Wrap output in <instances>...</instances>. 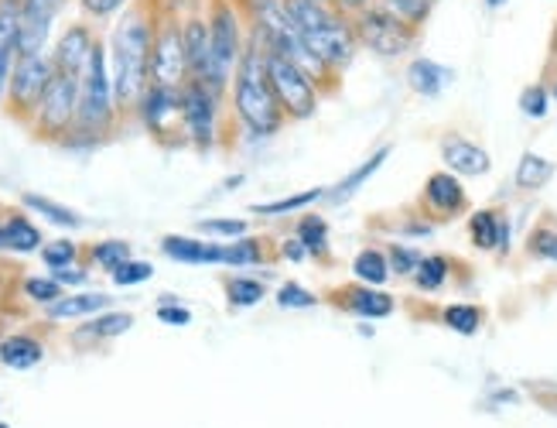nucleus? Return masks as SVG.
I'll return each mask as SVG.
<instances>
[{"label":"nucleus","instance_id":"1","mask_svg":"<svg viewBox=\"0 0 557 428\" xmlns=\"http://www.w3.org/2000/svg\"><path fill=\"white\" fill-rule=\"evenodd\" d=\"M154 25L151 0H137L120 17V25L110 38V80L120 121L137 113L144 93L151 86V56H154Z\"/></svg>","mask_w":557,"mask_h":428},{"label":"nucleus","instance_id":"2","mask_svg":"<svg viewBox=\"0 0 557 428\" xmlns=\"http://www.w3.org/2000/svg\"><path fill=\"white\" fill-rule=\"evenodd\" d=\"M230 103L236 121L244 124V131L250 137H274L287 117L274 97V86L268 76V59H263V41L260 38H247L244 59H239L236 73H233V89H230Z\"/></svg>","mask_w":557,"mask_h":428},{"label":"nucleus","instance_id":"3","mask_svg":"<svg viewBox=\"0 0 557 428\" xmlns=\"http://www.w3.org/2000/svg\"><path fill=\"white\" fill-rule=\"evenodd\" d=\"M284 8L298 25L301 38L308 41V49L322 59L329 73L343 76L359 49L352 17L335 4H322V0H284Z\"/></svg>","mask_w":557,"mask_h":428},{"label":"nucleus","instance_id":"4","mask_svg":"<svg viewBox=\"0 0 557 428\" xmlns=\"http://www.w3.org/2000/svg\"><path fill=\"white\" fill-rule=\"evenodd\" d=\"M116 100H113V80H110V62L103 41H96L89 56V65L79 80V113H76V131L62 148H96L107 145L116 131Z\"/></svg>","mask_w":557,"mask_h":428},{"label":"nucleus","instance_id":"5","mask_svg":"<svg viewBox=\"0 0 557 428\" xmlns=\"http://www.w3.org/2000/svg\"><path fill=\"white\" fill-rule=\"evenodd\" d=\"M247 38H244V25H239V14L230 0H215L212 14H209V73H206V86L212 93L226 97V86L236 73L239 59H244Z\"/></svg>","mask_w":557,"mask_h":428},{"label":"nucleus","instance_id":"6","mask_svg":"<svg viewBox=\"0 0 557 428\" xmlns=\"http://www.w3.org/2000/svg\"><path fill=\"white\" fill-rule=\"evenodd\" d=\"M352 28H356V41L367 52H373L376 59H404L414 45L421 41V28H414L410 21L397 17L394 11H386L380 4L362 8L359 14H352Z\"/></svg>","mask_w":557,"mask_h":428},{"label":"nucleus","instance_id":"7","mask_svg":"<svg viewBox=\"0 0 557 428\" xmlns=\"http://www.w3.org/2000/svg\"><path fill=\"white\" fill-rule=\"evenodd\" d=\"M263 59H268V76L274 86V97H277L287 121H311V117L319 113L322 89L314 86V80L298 62H290L287 56L268 49V45H263Z\"/></svg>","mask_w":557,"mask_h":428},{"label":"nucleus","instance_id":"8","mask_svg":"<svg viewBox=\"0 0 557 428\" xmlns=\"http://www.w3.org/2000/svg\"><path fill=\"white\" fill-rule=\"evenodd\" d=\"M76 113H79V80L55 73L45 89V100L32 121V134L45 145H65L76 131Z\"/></svg>","mask_w":557,"mask_h":428},{"label":"nucleus","instance_id":"9","mask_svg":"<svg viewBox=\"0 0 557 428\" xmlns=\"http://www.w3.org/2000/svg\"><path fill=\"white\" fill-rule=\"evenodd\" d=\"M52 76H55L52 56L41 52V56H17L14 59V73H11L8 100H4V110H8L11 121H17L21 127H32Z\"/></svg>","mask_w":557,"mask_h":428},{"label":"nucleus","instance_id":"10","mask_svg":"<svg viewBox=\"0 0 557 428\" xmlns=\"http://www.w3.org/2000/svg\"><path fill=\"white\" fill-rule=\"evenodd\" d=\"M140 124L151 131V137L164 148L185 145V121H182V89L178 86H148L137 107Z\"/></svg>","mask_w":557,"mask_h":428},{"label":"nucleus","instance_id":"11","mask_svg":"<svg viewBox=\"0 0 557 428\" xmlns=\"http://www.w3.org/2000/svg\"><path fill=\"white\" fill-rule=\"evenodd\" d=\"M220 103L223 97L212 93L206 83L188 80L182 86V121H185V137L196 151H209L220 134Z\"/></svg>","mask_w":557,"mask_h":428},{"label":"nucleus","instance_id":"12","mask_svg":"<svg viewBox=\"0 0 557 428\" xmlns=\"http://www.w3.org/2000/svg\"><path fill=\"white\" fill-rule=\"evenodd\" d=\"M151 83L154 86H185L188 62H185V38L182 21L175 11H161L154 25V56H151Z\"/></svg>","mask_w":557,"mask_h":428},{"label":"nucleus","instance_id":"13","mask_svg":"<svg viewBox=\"0 0 557 428\" xmlns=\"http://www.w3.org/2000/svg\"><path fill=\"white\" fill-rule=\"evenodd\" d=\"M472 209V199L466 193V185L458 175L451 172H431L424 179V188H421V217H428L434 227L442 223H451L458 217H466V212Z\"/></svg>","mask_w":557,"mask_h":428},{"label":"nucleus","instance_id":"14","mask_svg":"<svg viewBox=\"0 0 557 428\" xmlns=\"http://www.w3.org/2000/svg\"><path fill=\"white\" fill-rule=\"evenodd\" d=\"M438 155L445 172L458 179H482L493 172V155L479 145V140L466 137L462 131H445L438 137Z\"/></svg>","mask_w":557,"mask_h":428},{"label":"nucleus","instance_id":"15","mask_svg":"<svg viewBox=\"0 0 557 428\" xmlns=\"http://www.w3.org/2000/svg\"><path fill=\"white\" fill-rule=\"evenodd\" d=\"M469 244L482 254H496V257H510L513 247V220L510 212L499 206H486V209H472L469 212Z\"/></svg>","mask_w":557,"mask_h":428},{"label":"nucleus","instance_id":"16","mask_svg":"<svg viewBox=\"0 0 557 428\" xmlns=\"http://www.w3.org/2000/svg\"><path fill=\"white\" fill-rule=\"evenodd\" d=\"M329 302L343 313L362 319V322H376V319H391L397 313V298L383 289H370V284H343V289H332Z\"/></svg>","mask_w":557,"mask_h":428},{"label":"nucleus","instance_id":"17","mask_svg":"<svg viewBox=\"0 0 557 428\" xmlns=\"http://www.w3.org/2000/svg\"><path fill=\"white\" fill-rule=\"evenodd\" d=\"M65 0H21V38L17 56H41Z\"/></svg>","mask_w":557,"mask_h":428},{"label":"nucleus","instance_id":"18","mask_svg":"<svg viewBox=\"0 0 557 428\" xmlns=\"http://www.w3.org/2000/svg\"><path fill=\"white\" fill-rule=\"evenodd\" d=\"M96 38L92 28L86 25V21H76V25H69L65 35L59 38L55 45V52H52V65H55V73H65V76H76L83 80L86 73V65H89V56L96 49Z\"/></svg>","mask_w":557,"mask_h":428},{"label":"nucleus","instance_id":"19","mask_svg":"<svg viewBox=\"0 0 557 428\" xmlns=\"http://www.w3.org/2000/svg\"><path fill=\"white\" fill-rule=\"evenodd\" d=\"M161 254H164V257H172L175 265L202 268V265H223V260H226V244L172 233V236H164V241H161Z\"/></svg>","mask_w":557,"mask_h":428},{"label":"nucleus","instance_id":"20","mask_svg":"<svg viewBox=\"0 0 557 428\" xmlns=\"http://www.w3.org/2000/svg\"><path fill=\"white\" fill-rule=\"evenodd\" d=\"M404 80L410 86V93H418L424 100H438L442 93L455 83V73L448 65L434 62V59H410L407 69H404Z\"/></svg>","mask_w":557,"mask_h":428},{"label":"nucleus","instance_id":"21","mask_svg":"<svg viewBox=\"0 0 557 428\" xmlns=\"http://www.w3.org/2000/svg\"><path fill=\"white\" fill-rule=\"evenodd\" d=\"M107 308H110V295H103V292H69L55 305H48L45 316L52 322H72V319L86 322L92 316L107 313Z\"/></svg>","mask_w":557,"mask_h":428},{"label":"nucleus","instance_id":"22","mask_svg":"<svg viewBox=\"0 0 557 428\" xmlns=\"http://www.w3.org/2000/svg\"><path fill=\"white\" fill-rule=\"evenodd\" d=\"M391 155H394V145H383V148H376L370 158H362V161L356 164V169H352V172H349L343 182H335V185L329 188V193H325V199H329V203H335V206H338V203H349V199L359 193V188L367 185V182H370V179H373V175L383 169L386 158H391Z\"/></svg>","mask_w":557,"mask_h":428},{"label":"nucleus","instance_id":"23","mask_svg":"<svg viewBox=\"0 0 557 428\" xmlns=\"http://www.w3.org/2000/svg\"><path fill=\"white\" fill-rule=\"evenodd\" d=\"M185 38V62H188V80H206L209 73V21L202 17H188L182 25Z\"/></svg>","mask_w":557,"mask_h":428},{"label":"nucleus","instance_id":"24","mask_svg":"<svg viewBox=\"0 0 557 428\" xmlns=\"http://www.w3.org/2000/svg\"><path fill=\"white\" fill-rule=\"evenodd\" d=\"M45 360V343L28 332H11L0 340V364L8 370H35Z\"/></svg>","mask_w":557,"mask_h":428},{"label":"nucleus","instance_id":"25","mask_svg":"<svg viewBox=\"0 0 557 428\" xmlns=\"http://www.w3.org/2000/svg\"><path fill=\"white\" fill-rule=\"evenodd\" d=\"M557 175V164L537 151H523L520 161H517V172H513V185L520 188V193L534 196L541 193V188H547Z\"/></svg>","mask_w":557,"mask_h":428},{"label":"nucleus","instance_id":"26","mask_svg":"<svg viewBox=\"0 0 557 428\" xmlns=\"http://www.w3.org/2000/svg\"><path fill=\"white\" fill-rule=\"evenodd\" d=\"M295 236L305 244L308 257H319V260H329L332 257V241H329V220L322 212H301L298 223H295Z\"/></svg>","mask_w":557,"mask_h":428},{"label":"nucleus","instance_id":"27","mask_svg":"<svg viewBox=\"0 0 557 428\" xmlns=\"http://www.w3.org/2000/svg\"><path fill=\"white\" fill-rule=\"evenodd\" d=\"M455 265H458V260L448 257V254H424V260L418 265V271H414V278H410V281H414V289L421 295H434V292H442L445 284L451 281Z\"/></svg>","mask_w":557,"mask_h":428},{"label":"nucleus","instance_id":"28","mask_svg":"<svg viewBox=\"0 0 557 428\" xmlns=\"http://www.w3.org/2000/svg\"><path fill=\"white\" fill-rule=\"evenodd\" d=\"M523 250L530 260H547V265H557V217L554 212H541V220L527 233Z\"/></svg>","mask_w":557,"mask_h":428},{"label":"nucleus","instance_id":"29","mask_svg":"<svg viewBox=\"0 0 557 428\" xmlns=\"http://www.w3.org/2000/svg\"><path fill=\"white\" fill-rule=\"evenodd\" d=\"M352 278L359 284H370V289H383V284L394 278L391 260H386V250L383 247H362L352 257Z\"/></svg>","mask_w":557,"mask_h":428},{"label":"nucleus","instance_id":"30","mask_svg":"<svg viewBox=\"0 0 557 428\" xmlns=\"http://www.w3.org/2000/svg\"><path fill=\"white\" fill-rule=\"evenodd\" d=\"M438 322L458 337H475V332L486 326V308L475 302H451L438 313Z\"/></svg>","mask_w":557,"mask_h":428},{"label":"nucleus","instance_id":"31","mask_svg":"<svg viewBox=\"0 0 557 428\" xmlns=\"http://www.w3.org/2000/svg\"><path fill=\"white\" fill-rule=\"evenodd\" d=\"M131 329H134V313H116V308H107V313L86 319L76 337L79 340H116Z\"/></svg>","mask_w":557,"mask_h":428},{"label":"nucleus","instance_id":"32","mask_svg":"<svg viewBox=\"0 0 557 428\" xmlns=\"http://www.w3.org/2000/svg\"><path fill=\"white\" fill-rule=\"evenodd\" d=\"M21 203L28 206V209H35L41 220H48V223L59 227V230H79V227L86 223L76 209H69V206H62V203H55V199H48V196H38V193H24Z\"/></svg>","mask_w":557,"mask_h":428},{"label":"nucleus","instance_id":"33","mask_svg":"<svg viewBox=\"0 0 557 428\" xmlns=\"http://www.w3.org/2000/svg\"><path fill=\"white\" fill-rule=\"evenodd\" d=\"M4 241H8V250L11 254H32V250H41V230L24 217V212H11L4 220Z\"/></svg>","mask_w":557,"mask_h":428},{"label":"nucleus","instance_id":"34","mask_svg":"<svg viewBox=\"0 0 557 428\" xmlns=\"http://www.w3.org/2000/svg\"><path fill=\"white\" fill-rule=\"evenodd\" d=\"M325 193H329V188H305V193H298V196H284V199H274V203H253L250 212H253V217H287V212H298V209L322 203Z\"/></svg>","mask_w":557,"mask_h":428},{"label":"nucleus","instance_id":"35","mask_svg":"<svg viewBox=\"0 0 557 428\" xmlns=\"http://www.w3.org/2000/svg\"><path fill=\"white\" fill-rule=\"evenodd\" d=\"M263 257H268V250H263V241L260 236H239V241H230L226 244V260H223V268H236V271H244V268H257L263 265Z\"/></svg>","mask_w":557,"mask_h":428},{"label":"nucleus","instance_id":"36","mask_svg":"<svg viewBox=\"0 0 557 428\" xmlns=\"http://www.w3.org/2000/svg\"><path fill=\"white\" fill-rule=\"evenodd\" d=\"M263 295H268V284H263L260 278H250V274L226 278V302L233 308H253L263 302Z\"/></svg>","mask_w":557,"mask_h":428},{"label":"nucleus","instance_id":"37","mask_svg":"<svg viewBox=\"0 0 557 428\" xmlns=\"http://www.w3.org/2000/svg\"><path fill=\"white\" fill-rule=\"evenodd\" d=\"M550 86H547V80H537V83H530V86H523V93H520V113L523 117H530V121H544V117L550 113Z\"/></svg>","mask_w":557,"mask_h":428},{"label":"nucleus","instance_id":"38","mask_svg":"<svg viewBox=\"0 0 557 428\" xmlns=\"http://www.w3.org/2000/svg\"><path fill=\"white\" fill-rule=\"evenodd\" d=\"M89 257H92V265L113 274L120 265H127L131 260V244L127 241H100V244H92L89 247Z\"/></svg>","mask_w":557,"mask_h":428},{"label":"nucleus","instance_id":"39","mask_svg":"<svg viewBox=\"0 0 557 428\" xmlns=\"http://www.w3.org/2000/svg\"><path fill=\"white\" fill-rule=\"evenodd\" d=\"M21 38V0H0V52L17 56Z\"/></svg>","mask_w":557,"mask_h":428},{"label":"nucleus","instance_id":"40","mask_svg":"<svg viewBox=\"0 0 557 428\" xmlns=\"http://www.w3.org/2000/svg\"><path fill=\"white\" fill-rule=\"evenodd\" d=\"M373 4H380V8H386V11H394L397 17L410 21L414 28H424L438 0H373Z\"/></svg>","mask_w":557,"mask_h":428},{"label":"nucleus","instance_id":"41","mask_svg":"<svg viewBox=\"0 0 557 428\" xmlns=\"http://www.w3.org/2000/svg\"><path fill=\"white\" fill-rule=\"evenodd\" d=\"M41 265H45L48 271H62V268L79 265V244H76V241H69V236H59V241L45 244V247H41Z\"/></svg>","mask_w":557,"mask_h":428},{"label":"nucleus","instance_id":"42","mask_svg":"<svg viewBox=\"0 0 557 428\" xmlns=\"http://www.w3.org/2000/svg\"><path fill=\"white\" fill-rule=\"evenodd\" d=\"M21 292H24V298H32L35 305H45V308H48V305H55L62 295H69L52 274H48V278H38V274L24 278V281H21Z\"/></svg>","mask_w":557,"mask_h":428},{"label":"nucleus","instance_id":"43","mask_svg":"<svg viewBox=\"0 0 557 428\" xmlns=\"http://www.w3.org/2000/svg\"><path fill=\"white\" fill-rule=\"evenodd\" d=\"M386 260H391L394 278H414L424 254L418 247H410V244H391V247H386Z\"/></svg>","mask_w":557,"mask_h":428},{"label":"nucleus","instance_id":"44","mask_svg":"<svg viewBox=\"0 0 557 428\" xmlns=\"http://www.w3.org/2000/svg\"><path fill=\"white\" fill-rule=\"evenodd\" d=\"M274 298H277L281 308H290V313H301V308H314V305L322 302L319 295L308 292L305 284H298V281H284Z\"/></svg>","mask_w":557,"mask_h":428},{"label":"nucleus","instance_id":"45","mask_svg":"<svg viewBox=\"0 0 557 428\" xmlns=\"http://www.w3.org/2000/svg\"><path fill=\"white\" fill-rule=\"evenodd\" d=\"M113 284L116 289H134V284H144V281H151L154 278V265H148V260H127V265H120L113 274Z\"/></svg>","mask_w":557,"mask_h":428},{"label":"nucleus","instance_id":"46","mask_svg":"<svg viewBox=\"0 0 557 428\" xmlns=\"http://www.w3.org/2000/svg\"><path fill=\"white\" fill-rule=\"evenodd\" d=\"M199 230L209 236H226V241H239V236L250 233L247 220H199Z\"/></svg>","mask_w":557,"mask_h":428},{"label":"nucleus","instance_id":"47","mask_svg":"<svg viewBox=\"0 0 557 428\" xmlns=\"http://www.w3.org/2000/svg\"><path fill=\"white\" fill-rule=\"evenodd\" d=\"M158 322L161 326H175V329H185V326H191V308H185L182 302H175V298H164L161 305H158Z\"/></svg>","mask_w":557,"mask_h":428},{"label":"nucleus","instance_id":"48","mask_svg":"<svg viewBox=\"0 0 557 428\" xmlns=\"http://www.w3.org/2000/svg\"><path fill=\"white\" fill-rule=\"evenodd\" d=\"M83 4V11H86V17H92V21H107V17H113V14H120L127 8V0H79Z\"/></svg>","mask_w":557,"mask_h":428},{"label":"nucleus","instance_id":"49","mask_svg":"<svg viewBox=\"0 0 557 428\" xmlns=\"http://www.w3.org/2000/svg\"><path fill=\"white\" fill-rule=\"evenodd\" d=\"M52 278L62 284V289H76V284H86L89 271L79 268V265H72V268H62V271H52Z\"/></svg>","mask_w":557,"mask_h":428},{"label":"nucleus","instance_id":"50","mask_svg":"<svg viewBox=\"0 0 557 428\" xmlns=\"http://www.w3.org/2000/svg\"><path fill=\"white\" fill-rule=\"evenodd\" d=\"M14 52H0V107L8 100V86H11V73H14Z\"/></svg>","mask_w":557,"mask_h":428},{"label":"nucleus","instance_id":"51","mask_svg":"<svg viewBox=\"0 0 557 428\" xmlns=\"http://www.w3.org/2000/svg\"><path fill=\"white\" fill-rule=\"evenodd\" d=\"M281 254L290 260V265H301V260H308V250H305V244L298 241L295 233L290 236H284V244H281Z\"/></svg>","mask_w":557,"mask_h":428},{"label":"nucleus","instance_id":"52","mask_svg":"<svg viewBox=\"0 0 557 428\" xmlns=\"http://www.w3.org/2000/svg\"><path fill=\"white\" fill-rule=\"evenodd\" d=\"M490 401L496 404V408H503V404H520L523 398H520V391H517V388H499V391H493V394H490Z\"/></svg>","mask_w":557,"mask_h":428},{"label":"nucleus","instance_id":"53","mask_svg":"<svg viewBox=\"0 0 557 428\" xmlns=\"http://www.w3.org/2000/svg\"><path fill=\"white\" fill-rule=\"evenodd\" d=\"M332 4L338 8V11H343V14H359L362 8H370V0H332Z\"/></svg>","mask_w":557,"mask_h":428},{"label":"nucleus","instance_id":"54","mask_svg":"<svg viewBox=\"0 0 557 428\" xmlns=\"http://www.w3.org/2000/svg\"><path fill=\"white\" fill-rule=\"evenodd\" d=\"M547 86H550V100L557 103V73H554V76L547 80Z\"/></svg>","mask_w":557,"mask_h":428},{"label":"nucleus","instance_id":"55","mask_svg":"<svg viewBox=\"0 0 557 428\" xmlns=\"http://www.w3.org/2000/svg\"><path fill=\"white\" fill-rule=\"evenodd\" d=\"M550 62H557V28H554V38H550Z\"/></svg>","mask_w":557,"mask_h":428},{"label":"nucleus","instance_id":"56","mask_svg":"<svg viewBox=\"0 0 557 428\" xmlns=\"http://www.w3.org/2000/svg\"><path fill=\"white\" fill-rule=\"evenodd\" d=\"M503 4H506V0H486V8H490V11H499Z\"/></svg>","mask_w":557,"mask_h":428},{"label":"nucleus","instance_id":"57","mask_svg":"<svg viewBox=\"0 0 557 428\" xmlns=\"http://www.w3.org/2000/svg\"><path fill=\"white\" fill-rule=\"evenodd\" d=\"M0 250H8V241H4V223H0Z\"/></svg>","mask_w":557,"mask_h":428},{"label":"nucleus","instance_id":"58","mask_svg":"<svg viewBox=\"0 0 557 428\" xmlns=\"http://www.w3.org/2000/svg\"><path fill=\"white\" fill-rule=\"evenodd\" d=\"M0 428H11V425H8V421H0Z\"/></svg>","mask_w":557,"mask_h":428},{"label":"nucleus","instance_id":"59","mask_svg":"<svg viewBox=\"0 0 557 428\" xmlns=\"http://www.w3.org/2000/svg\"><path fill=\"white\" fill-rule=\"evenodd\" d=\"M322 4H332V0H322Z\"/></svg>","mask_w":557,"mask_h":428}]
</instances>
